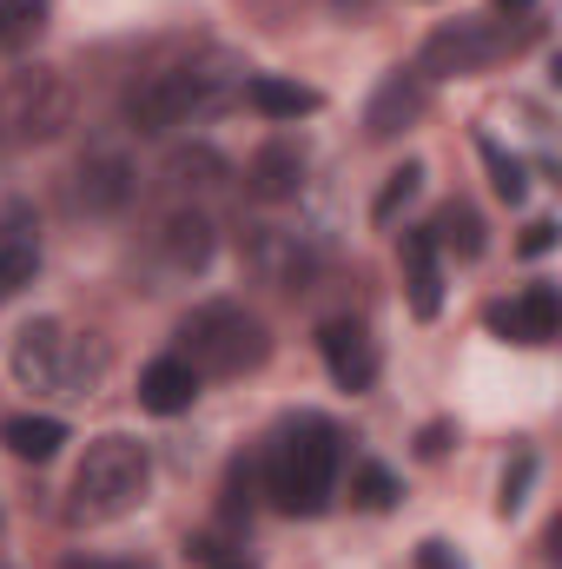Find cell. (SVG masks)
Masks as SVG:
<instances>
[{"instance_id":"cell-1","label":"cell","mask_w":562,"mask_h":569,"mask_svg":"<svg viewBox=\"0 0 562 569\" xmlns=\"http://www.w3.org/2000/svg\"><path fill=\"white\" fill-rule=\"evenodd\" d=\"M338 463H344V437L331 418L304 411L279 425L272 450H265V490L284 517H324L331 490H338Z\"/></svg>"},{"instance_id":"cell-2","label":"cell","mask_w":562,"mask_h":569,"mask_svg":"<svg viewBox=\"0 0 562 569\" xmlns=\"http://www.w3.org/2000/svg\"><path fill=\"white\" fill-rule=\"evenodd\" d=\"M13 385L33 391V398H87L107 371V351L93 331H73L60 318H33L27 331H13Z\"/></svg>"},{"instance_id":"cell-3","label":"cell","mask_w":562,"mask_h":569,"mask_svg":"<svg viewBox=\"0 0 562 569\" xmlns=\"http://www.w3.org/2000/svg\"><path fill=\"white\" fill-rule=\"evenodd\" d=\"M232 100V73L212 60V53H185L172 67H152L133 80L127 93V120L140 133H172V127H192L205 113H219Z\"/></svg>"},{"instance_id":"cell-4","label":"cell","mask_w":562,"mask_h":569,"mask_svg":"<svg viewBox=\"0 0 562 569\" xmlns=\"http://www.w3.org/2000/svg\"><path fill=\"white\" fill-rule=\"evenodd\" d=\"M179 358L199 378H245L272 358V331L239 298H212V305H192L179 318Z\"/></svg>"},{"instance_id":"cell-5","label":"cell","mask_w":562,"mask_h":569,"mask_svg":"<svg viewBox=\"0 0 562 569\" xmlns=\"http://www.w3.org/2000/svg\"><path fill=\"white\" fill-rule=\"evenodd\" d=\"M145 483H152L145 443H133V437H93L87 457H80V470H73L67 517L73 523H113V517H127V510L145 503Z\"/></svg>"},{"instance_id":"cell-6","label":"cell","mask_w":562,"mask_h":569,"mask_svg":"<svg viewBox=\"0 0 562 569\" xmlns=\"http://www.w3.org/2000/svg\"><path fill=\"white\" fill-rule=\"evenodd\" d=\"M73 127V87L60 67H20L0 80V146H47Z\"/></svg>"},{"instance_id":"cell-7","label":"cell","mask_w":562,"mask_h":569,"mask_svg":"<svg viewBox=\"0 0 562 569\" xmlns=\"http://www.w3.org/2000/svg\"><path fill=\"white\" fill-rule=\"evenodd\" d=\"M523 47V33H510L503 20H443L418 53L423 80H470V73H490L496 60H510Z\"/></svg>"},{"instance_id":"cell-8","label":"cell","mask_w":562,"mask_h":569,"mask_svg":"<svg viewBox=\"0 0 562 569\" xmlns=\"http://www.w3.org/2000/svg\"><path fill=\"white\" fill-rule=\"evenodd\" d=\"M318 351H324V371H331L338 391H371L378 385V345L358 318H331L318 331Z\"/></svg>"},{"instance_id":"cell-9","label":"cell","mask_w":562,"mask_h":569,"mask_svg":"<svg viewBox=\"0 0 562 569\" xmlns=\"http://www.w3.org/2000/svg\"><path fill=\"white\" fill-rule=\"evenodd\" d=\"M490 331L496 338H510V345H550L562 331V298L556 284H523L510 305H490Z\"/></svg>"},{"instance_id":"cell-10","label":"cell","mask_w":562,"mask_h":569,"mask_svg":"<svg viewBox=\"0 0 562 569\" xmlns=\"http://www.w3.org/2000/svg\"><path fill=\"white\" fill-rule=\"evenodd\" d=\"M423 100H430V80H423L418 67L384 73L378 93H371V107H364V133H371V140H398V133L423 113Z\"/></svg>"},{"instance_id":"cell-11","label":"cell","mask_w":562,"mask_h":569,"mask_svg":"<svg viewBox=\"0 0 562 569\" xmlns=\"http://www.w3.org/2000/svg\"><path fill=\"white\" fill-rule=\"evenodd\" d=\"M133 199H140V172H133L127 152L100 146V152L80 159V206L87 212H127Z\"/></svg>"},{"instance_id":"cell-12","label":"cell","mask_w":562,"mask_h":569,"mask_svg":"<svg viewBox=\"0 0 562 569\" xmlns=\"http://www.w3.org/2000/svg\"><path fill=\"white\" fill-rule=\"evenodd\" d=\"M40 272V219L27 206H7L0 212V305L20 298Z\"/></svg>"},{"instance_id":"cell-13","label":"cell","mask_w":562,"mask_h":569,"mask_svg":"<svg viewBox=\"0 0 562 569\" xmlns=\"http://www.w3.org/2000/svg\"><path fill=\"white\" fill-rule=\"evenodd\" d=\"M245 186H252V199H265V206L298 199V192H304V146H298V140L259 146V152H252V166H245Z\"/></svg>"},{"instance_id":"cell-14","label":"cell","mask_w":562,"mask_h":569,"mask_svg":"<svg viewBox=\"0 0 562 569\" xmlns=\"http://www.w3.org/2000/svg\"><path fill=\"white\" fill-rule=\"evenodd\" d=\"M192 398H199V371L179 351L152 358L140 371V411H152V418H179V411H192Z\"/></svg>"},{"instance_id":"cell-15","label":"cell","mask_w":562,"mask_h":569,"mask_svg":"<svg viewBox=\"0 0 562 569\" xmlns=\"http://www.w3.org/2000/svg\"><path fill=\"white\" fill-rule=\"evenodd\" d=\"M245 259H252V272L265 284H284V291H298V284L311 279V246H298V232H279V226H265V232H252V246H245Z\"/></svg>"},{"instance_id":"cell-16","label":"cell","mask_w":562,"mask_h":569,"mask_svg":"<svg viewBox=\"0 0 562 569\" xmlns=\"http://www.w3.org/2000/svg\"><path fill=\"white\" fill-rule=\"evenodd\" d=\"M398 259H404L411 311H418V318H436V311H443V252H436V239H430V232H404Z\"/></svg>"},{"instance_id":"cell-17","label":"cell","mask_w":562,"mask_h":569,"mask_svg":"<svg viewBox=\"0 0 562 569\" xmlns=\"http://www.w3.org/2000/svg\"><path fill=\"white\" fill-rule=\"evenodd\" d=\"M212 219L205 212H172L165 226H159V252H165V266L172 272H205L212 266Z\"/></svg>"},{"instance_id":"cell-18","label":"cell","mask_w":562,"mask_h":569,"mask_svg":"<svg viewBox=\"0 0 562 569\" xmlns=\"http://www.w3.org/2000/svg\"><path fill=\"white\" fill-rule=\"evenodd\" d=\"M239 93H245V107H252L259 120H304V113L324 107L311 87H298V80H284V73H252Z\"/></svg>"},{"instance_id":"cell-19","label":"cell","mask_w":562,"mask_h":569,"mask_svg":"<svg viewBox=\"0 0 562 569\" xmlns=\"http://www.w3.org/2000/svg\"><path fill=\"white\" fill-rule=\"evenodd\" d=\"M423 232L436 239V252H456V259H483V246H490V226H483V212L470 199H450Z\"/></svg>"},{"instance_id":"cell-20","label":"cell","mask_w":562,"mask_h":569,"mask_svg":"<svg viewBox=\"0 0 562 569\" xmlns=\"http://www.w3.org/2000/svg\"><path fill=\"white\" fill-rule=\"evenodd\" d=\"M0 443H7L13 457H27V463H47V457H60L67 425H60V418H7V425H0Z\"/></svg>"},{"instance_id":"cell-21","label":"cell","mask_w":562,"mask_h":569,"mask_svg":"<svg viewBox=\"0 0 562 569\" xmlns=\"http://www.w3.org/2000/svg\"><path fill=\"white\" fill-rule=\"evenodd\" d=\"M47 27V0H0V53H27Z\"/></svg>"},{"instance_id":"cell-22","label":"cell","mask_w":562,"mask_h":569,"mask_svg":"<svg viewBox=\"0 0 562 569\" xmlns=\"http://www.w3.org/2000/svg\"><path fill=\"white\" fill-rule=\"evenodd\" d=\"M165 179H172V186H185V192H205V186H219V179H225V159H219L212 146H185V152H172V159H165Z\"/></svg>"},{"instance_id":"cell-23","label":"cell","mask_w":562,"mask_h":569,"mask_svg":"<svg viewBox=\"0 0 562 569\" xmlns=\"http://www.w3.org/2000/svg\"><path fill=\"white\" fill-rule=\"evenodd\" d=\"M476 152H483V166H490V186H496V199L523 206V192H530V172H523V159H516V152H503L490 133L476 140Z\"/></svg>"},{"instance_id":"cell-24","label":"cell","mask_w":562,"mask_h":569,"mask_svg":"<svg viewBox=\"0 0 562 569\" xmlns=\"http://www.w3.org/2000/svg\"><path fill=\"white\" fill-rule=\"evenodd\" d=\"M185 557H192L199 569H259L252 557H245V543L225 537V530H199V537L185 543Z\"/></svg>"},{"instance_id":"cell-25","label":"cell","mask_w":562,"mask_h":569,"mask_svg":"<svg viewBox=\"0 0 562 569\" xmlns=\"http://www.w3.org/2000/svg\"><path fill=\"white\" fill-rule=\"evenodd\" d=\"M418 186H423V166H418V159H404L398 172H384V192H378L371 219H378V226H391V219H398V212H404V206L418 199Z\"/></svg>"},{"instance_id":"cell-26","label":"cell","mask_w":562,"mask_h":569,"mask_svg":"<svg viewBox=\"0 0 562 569\" xmlns=\"http://www.w3.org/2000/svg\"><path fill=\"white\" fill-rule=\"evenodd\" d=\"M351 503H358V510H391V503H398V477H391L384 463H358V470H351Z\"/></svg>"},{"instance_id":"cell-27","label":"cell","mask_w":562,"mask_h":569,"mask_svg":"<svg viewBox=\"0 0 562 569\" xmlns=\"http://www.w3.org/2000/svg\"><path fill=\"white\" fill-rule=\"evenodd\" d=\"M530 483H536V457L523 450V457L503 470V497H496V510H503V517H516V510L530 503Z\"/></svg>"},{"instance_id":"cell-28","label":"cell","mask_w":562,"mask_h":569,"mask_svg":"<svg viewBox=\"0 0 562 569\" xmlns=\"http://www.w3.org/2000/svg\"><path fill=\"white\" fill-rule=\"evenodd\" d=\"M418 569H470V563H463L443 537H423V543H418Z\"/></svg>"},{"instance_id":"cell-29","label":"cell","mask_w":562,"mask_h":569,"mask_svg":"<svg viewBox=\"0 0 562 569\" xmlns=\"http://www.w3.org/2000/svg\"><path fill=\"white\" fill-rule=\"evenodd\" d=\"M550 246H556V226H550V219H536V226L523 232V259H543Z\"/></svg>"},{"instance_id":"cell-30","label":"cell","mask_w":562,"mask_h":569,"mask_svg":"<svg viewBox=\"0 0 562 569\" xmlns=\"http://www.w3.org/2000/svg\"><path fill=\"white\" fill-rule=\"evenodd\" d=\"M443 450H450V430H443V425H430V430L418 437V457H423V463H436Z\"/></svg>"},{"instance_id":"cell-31","label":"cell","mask_w":562,"mask_h":569,"mask_svg":"<svg viewBox=\"0 0 562 569\" xmlns=\"http://www.w3.org/2000/svg\"><path fill=\"white\" fill-rule=\"evenodd\" d=\"M331 7H338V13H344V20H364V13H371V7H378V0H331Z\"/></svg>"},{"instance_id":"cell-32","label":"cell","mask_w":562,"mask_h":569,"mask_svg":"<svg viewBox=\"0 0 562 569\" xmlns=\"http://www.w3.org/2000/svg\"><path fill=\"white\" fill-rule=\"evenodd\" d=\"M490 7H496V13H510V20H523V13H530L536 0H490Z\"/></svg>"},{"instance_id":"cell-33","label":"cell","mask_w":562,"mask_h":569,"mask_svg":"<svg viewBox=\"0 0 562 569\" xmlns=\"http://www.w3.org/2000/svg\"><path fill=\"white\" fill-rule=\"evenodd\" d=\"M67 569H127V563H67Z\"/></svg>"}]
</instances>
